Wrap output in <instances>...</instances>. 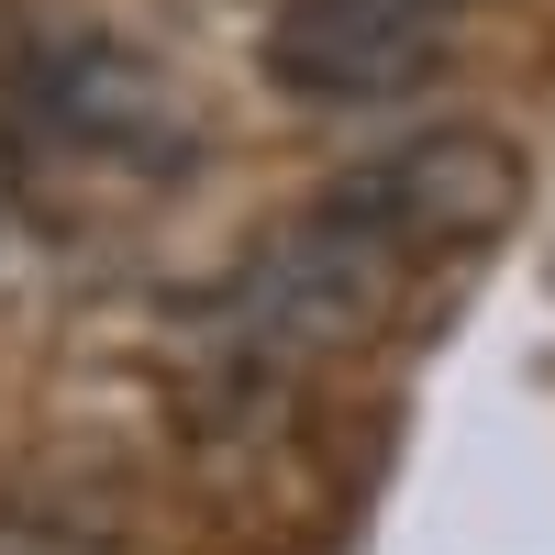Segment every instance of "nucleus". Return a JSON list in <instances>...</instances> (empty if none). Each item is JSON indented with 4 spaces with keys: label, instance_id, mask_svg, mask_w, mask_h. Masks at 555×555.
Returning <instances> with one entry per match:
<instances>
[{
    "label": "nucleus",
    "instance_id": "2",
    "mask_svg": "<svg viewBox=\"0 0 555 555\" xmlns=\"http://www.w3.org/2000/svg\"><path fill=\"white\" fill-rule=\"evenodd\" d=\"M322 201L356 211L366 234H389L411 267H423V256H444V245H489L500 222L522 211V156L500 145V133H478V122H444V133H411V145L366 156V167L334 178Z\"/></svg>",
    "mask_w": 555,
    "mask_h": 555
},
{
    "label": "nucleus",
    "instance_id": "1",
    "mask_svg": "<svg viewBox=\"0 0 555 555\" xmlns=\"http://www.w3.org/2000/svg\"><path fill=\"white\" fill-rule=\"evenodd\" d=\"M455 44V0H278L256 67L311 112L411 101Z\"/></svg>",
    "mask_w": 555,
    "mask_h": 555
},
{
    "label": "nucleus",
    "instance_id": "4",
    "mask_svg": "<svg viewBox=\"0 0 555 555\" xmlns=\"http://www.w3.org/2000/svg\"><path fill=\"white\" fill-rule=\"evenodd\" d=\"M23 112L56 133V145L112 156V167H145V178L201 156V122H190V101H178V78L156 56H133V44H112V34L44 44L34 78H23Z\"/></svg>",
    "mask_w": 555,
    "mask_h": 555
},
{
    "label": "nucleus",
    "instance_id": "3",
    "mask_svg": "<svg viewBox=\"0 0 555 555\" xmlns=\"http://www.w3.org/2000/svg\"><path fill=\"white\" fill-rule=\"evenodd\" d=\"M400 278H411V256H400L389 234H366L356 211L311 201L289 234H278V245L245 267L234 322H245L256 345H278V356H322V345H356L366 322L389 311Z\"/></svg>",
    "mask_w": 555,
    "mask_h": 555
}]
</instances>
